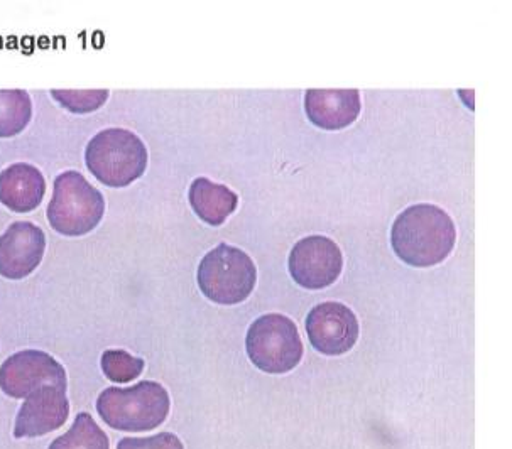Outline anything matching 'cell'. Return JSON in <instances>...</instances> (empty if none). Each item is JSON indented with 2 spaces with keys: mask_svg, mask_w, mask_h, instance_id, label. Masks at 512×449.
<instances>
[{
  "mask_svg": "<svg viewBox=\"0 0 512 449\" xmlns=\"http://www.w3.org/2000/svg\"><path fill=\"white\" fill-rule=\"evenodd\" d=\"M457 228L440 206L420 203L401 211L391 228V245L413 267H433L452 254Z\"/></svg>",
  "mask_w": 512,
  "mask_h": 449,
  "instance_id": "1",
  "label": "cell"
},
{
  "mask_svg": "<svg viewBox=\"0 0 512 449\" xmlns=\"http://www.w3.org/2000/svg\"><path fill=\"white\" fill-rule=\"evenodd\" d=\"M169 394L158 382H139L129 389L109 387L97 399V412L110 428L146 433L161 426L169 414Z\"/></svg>",
  "mask_w": 512,
  "mask_h": 449,
  "instance_id": "2",
  "label": "cell"
},
{
  "mask_svg": "<svg viewBox=\"0 0 512 449\" xmlns=\"http://www.w3.org/2000/svg\"><path fill=\"white\" fill-rule=\"evenodd\" d=\"M148 159L144 142L126 129L102 130L85 149L88 171L110 188H126L141 178Z\"/></svg>",
  "mask_w": 512,
  "mask_h": 449,
  "instance_id": "3",
  "label": "cell"
},
{
  "mask_svg": "<svg viewBox=\"0 0 512 449\" xmlns=\"http://www.w3.org/2000/svg\"><path fill=\"white\" fill-rule=\"evenodd\" d=\"M104 213V195L85 176L78 171L56 176L48 206V222L55 232L65 237H82L95 230Z\"/></svg>",
  "mask_w": 512,
  "mask_h": 449,
  "instance_id": "4",
  "label": "cell"
},
{
  "mask_svg": "<svg viewBox=\"0 0 512 449\" xmlns=\"http://www.w3.org/2000/svg\"><path fill=\"white\" fill-rule=\"evenodd\" d=\"M197 277L198 286L210 301L230 306L251 296L256 287L257 271L244 250L218 244L203 257Z\"/></svg>",
  "mask_w": 512,
  "mask_h": 449,
  "instance_id": "5",
  "label": "cell"
},
{
  "mask_svg": "<svg viewBox=\"0 0 512 449\" xmlns=\"http://www.w3.org/2000/svg\"><path fill=\"white\" fill-rule=\"evenodd\" d=\"M247 355L266 374H286L301 362L303 343L295 323L284 314H264L247 331Z\"/></svg>",
  "mask_w": 512,
  "mask_h": 449,
  "instance_id": "6",
  "label": "cell"
},
{
  "mask_svg": "<svg viewBox=\"0 0 512 449\" xmlns=\"http://www.w3.org/2000/svg\"><path fill=\"white\" fill-rule=\"evenodd\" d=\"M44 385L66 389V370L50 353L22 350L0 367V389L12 399H26Z\"/></svg>",
  "mask_w": 512,
  "mask_h": 449,
  "instance_id": "7",
  "label": "cell"
},
{
  "mask_svg": "<svg viewBox=\"0 0 512 449\" xmlns=\"http://www.w3.org/2000/svg\"><path fill=\"white\" fill-rule=\"evenodd\" d=\"M289 274L305 289H325L342 274V250L332 239L311 235L301 239L289 254Z\"/></svg>",
  "mask_w": 512,
  "mask_h": 449,
  "instance_id": "8",
  "label": "cell"
},
{
  "mask_svg": "<svg viewBox=\"0 0 512 449\" xmlns=\"http://www.w3.org/2000/svg\"><path fill=\"white\" fill-rule=\"evenodd\" d=\"M306 333L316 352L337 357L344 355L359 340V321L345 304L322 303L306 316Z\"/></svg>",
  "mask_w": 512,
  "mask_h": 449,
  "instance_id": "9",
  "label": "cell"
},
{
  "mask_svg": "<svg viewBox=\"0 0 512 449\" xmlns=\"http://www.w3.org/2000/svg\"><path fill=\"white\" fill-rule=\"evenodd\" d=\"M46 237L31 222L12 223L0 235V276L19 281L33 274L43 260Z\"/></svg>",
  "mask_w": 512,
  "mask_h": 449,
  "instance_id": "10",
  "label": "cell"
},
{
  "mask_svg": "<svg viewBox=\"0 0 512 449\" xmlns=\"http://www.w3.org/2000/svg\"><path fill=\"white\" fill-rule=\"evenodd\" d=\"M70 416L66 389L44 385L26 397L17 412L14 438H39L60 429Z\"/></svg>",
  "mask_w": 512,
  "mask_h": 449,
  "instance_id": "11",
  "label": "cell"
},
{
  "mask_svg": "<svg viewBox=\"0 0 512 449\" xmlns=\"http://www.w3.org/2000/svg\"><path fill=\"white\" fill-rule=\"evenodd\" d=\"M360 109L359 90H308L305 95L306 115L320 129H345L354 124Z\"/></svg>",
  "mask_w": 512,
  "mask_h": 449,
  "instance_id": "12",
  "label": "cell"
},
{
  "mask_svg": "<svg viewBox=\"0 0 512 449\" xmlns=\"http://www.w3.org/2000/svg\"><path fill=\"white\" fill-rule=\"evenodd\" d=\"M46 193V179L36 166L16 163L0 173V203L16 213L36 210Z\"/></svg>",
  "mask_w": 512,
  "mask_h": 449,
  "instance_id": "13",
  "label": "cell"
},
{
  "mask_svg": "<svg viewBox=\"0 0 512 449\" xmlns=\"http://www.w3.org/2000/svg\"><path fill=\"white\" fill-rule=\"evenodd\" d=\"M188 200L198 217L213 227L222 225L239 205V196L234 191L208 178H197L191 183Z\"/></svg>",
  "mask_w": 512,
  "mask_h": 449,
  "instance_id": "14",
  "label": "cell"
},
{
  "mask_svg": "<svg viewBox=\"0 0 512 449\" xmlns=\"http://www.w3.org/2000/svg\"><path fill=\"white\" fill-rule=\"evenodd\" d=\"M33 117V102L24 90H0V139L21 134Z\"/></svg>",
  "mask_w": 512,
  "mask_h": 449,
  "instance_id": "15",
  "label": "cell"
},
{
  "mask_svg": "<svg viewBox=\"0 0 512 449\" xmlns=\"http://www.w3.org/2000/svg\"><path fill=\"white\" fill-rule=\"evenodd\" d=\"M50 449H110L109 436L88 412H80L70 431L56 438Z\"/></svg>",
  "mask_w": 512,
  "mask_h": 449,
  "instance_id": "16",
  "label": "cell"
},
{
  "mask_svg": "<svg viewBox=\"0 0 512 449\" xmlns=\"http://www.w3.org/2000/svg\"><path fill=\"white\" fill-rule=\"evenodd\" d=\"M100 365L107 379L117 384H126L142 374L146 363L142 358L132 357L131 353L124 350H107L102 355Z\"/></svg>",
  "mask_w": 512,
  "mask_h": 449,
  "instance_id": "17",
  "label": "cell"
},
{
  "mask_svg": "<svg viewBox=\"0 0 512 449\" xmlns=\"http://www.w3.org/2000/svg\"><path fill=\"white\" fill-rule=\"evenodd\" d=\"M51 97L71 114H90L107 102L109 90H51Z\"/></svg>",
  "mask_w": 512,
  "mask_h": 449,
  "instance_id": "18",
  "label": "cell"
},
{
  "mask_svg": "<svg viewBox=\"0 0 512 449\" xmlns=\"http://www.w3.org/2000/svg\"><path fill=\"white\" fill-rule=\"evenodd\" d=\"M117 449H185V446L175 434L161 433L149 438H124Z\"/></svg>",
  "mask_w": 512,
  "mask_h": 449,
  "instance_id": "19",
  "label": "cell"
}]
</instances>
